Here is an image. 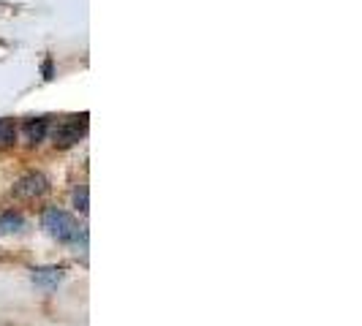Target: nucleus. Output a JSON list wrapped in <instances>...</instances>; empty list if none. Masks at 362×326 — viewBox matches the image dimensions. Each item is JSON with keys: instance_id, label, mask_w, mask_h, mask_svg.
Returning a JSON list of instances; mask_svg holds the SVG:
<instances>
[{"instance_id": "nucleus-5", "label": "nucleus", "mask_w": 362, "mask_h": 326, "mask_svg": "<svg viewBox=\"0 0 362 326\" xmlns=\"http://www.w3.org/2000/svg\"><path fill=\"white\" fill-rule=\"evenodd\" d=\"M60 280H63V270H57V267H41V270H33V283L41 286V289H47V291L57 289Z\"/></svg>"}, {"instance_id": "nucleus-2", "label": "nucleus", "mask_w": 362, "mask_h": 326, "mask_svg": "<svg viewBox=\"0 0 362 326\" xmlns=\"http://www.w3.org/2000/svg\"><path fill=\"white\" fill-rule=\"evenodd\" d=\"M47 191H49V180L38 171H28L25 177H19L14 182V196L22 201H36L41 196H47Z\"/></svg>"}, {"instance_id": "nucleus-3", "label": "nucleus", "mask_w": 362, "mask_h": 326, "mask_svg": "<svg viewBox=\"0 0 362 326\" xmlns=\"http://www.w3.org/2000/svg\"><path fill=\"white\" fill-rule=\"evenodd\" d=\"M85 131H88L85 117H69V120H60L57 128H54V133H52V142L57 147H71L85 136Z\"/></svg>"}, {"instance_id": "nucleus-1", "label": "nucleus", "mask_w": 362, "mask_h": 326, "mask_svg": "<svg viewBox=\"0 0 362 326\" xmlns=\"http://www.w3.org/2000/svg\"><path fill=\"white\" fill-rule=\"evenodd\" d=\"M41 226H44V229H47V234L54 236L57 242H79V239H82L79 223H76L66 210H57V207L44 210V215H41Z\"/></svg>"}, {"instance_id": "nucleus-7", "label": "nucleus", "mask_w": 362, "mask_h": 326, "mask_svg": "<svg viewBox=\"0 0 362 326\" xmlns=\"http://www.w3.org/2000/svg\"><path fill=\"white\" fill-rule=\"evenodd\" d=\"M14 145H17V128H14V123H8V120H0V150Z\"/></svg>"}, {"instance_id": "nucleus-6", "label": "nucleus", "mask_w": 362, "mask_h": 326, "mask_svg": "<svg viewBox=\"0 0 362 326\" xmlns=\"http://www.w3.org/2000/svg\"><path fill=\"white\" fill-rule=\"evenodd\" d=\"M25 229V220L17 212H3L0 215V234H19Z\"/></svg>"}, {"instance_id": "nucleus-4", "label": "nucleus", "mask_w": 362, "mask_h": 326, "mask_svg": "<svg viewBox=\"0 0 362 326\" xmlns=\"http://www.w3.org/2000/svg\"><path fill=\"white\" fill-rule=\"evenodd\" d=\"M47 131H49V123H47V120H25V123L19 126L17 136L25 142V145L36 147L47 139Z\"/></svg>"}, {"instance_id": "nucleus-8", "label": "nucleus", "mask_w": 362, "mask_h": 326, "mask_svg": "<svg viewBox=\"0 0 362 326\" xmlns=\"http://www.w3.org/2000/svg\"><path fill=\"white\" fill-rule=\"evenodd\" d=\"M74 201H76V207H79L82 212L88 210V188H85V185H82V188H79V191L74 193Z\"/></svg>"}]
</instances>
